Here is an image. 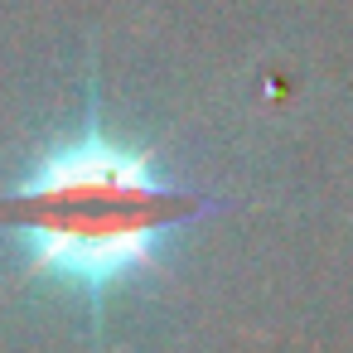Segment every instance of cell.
Instances as JSON below:
<instances>
[{
	"label": "cell",
	"instance_id": "6da1fadb",
	"mask_svg": "<svg viewBox=\"0 0 353 353\" xmlns=\"http://www.w3.org/2000/svg\"><path fill=\"white\" fill-rule=\"evenodd\" d=\"M223 208L170 179L155 155L117 136L97 102L0 189V252L15 281L78 310L88 329L170 261L174 242Z\"/></svg>",
	"mask_w": 353,
	"mask_h": 353
}]
</instances>
